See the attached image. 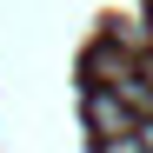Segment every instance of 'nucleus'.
Segmentation results:
<instances>
[{"mask_svg":"<svg viewBox=\"0 0 153 153\" xmlns=\"http://www.w3.org/2000/svg\"><path fill=\"white\" fill-rule=\"evenodd\" d=\"M87 120L100 126V140H120V133H133V107H126L120 93H107V87H93V93H87Z\"/></svg>","mask_w":153,"mask_h":153,"instance_id":"1","label":"nucleus"}]
</instances>
